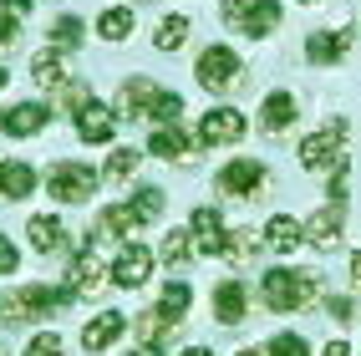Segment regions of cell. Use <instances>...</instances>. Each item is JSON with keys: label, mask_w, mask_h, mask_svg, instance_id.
Returning a JSON list of instances; mask_svg holds the SVG:
<instances>
[{"label": "cell", "mask_w": 361, "mask_h": 356, "mask_svg": "<svg viewBox=\"0 0 361 356\" xmlns=\"http://www.w3.org/2000/svg\"><path fill=\"white\" fill-rule=\"evenodd\" d=\"M214 316H219V326H239V321L250 316V285L239 280V275H229V280L214 285Z\"/></svg>", "instance_id": "2e32d148"}, {"label": "cell", "mask_w": 361, "mask_h": 356, "mask_svg": "<svg viewBox=\"0 0 361 356\" xmlns=\"http://www.w3.org/2000/svg\"><path fill=\"white\" fill-rule=\"evenodd\" d=\"M148 153H153V158H163V163H188V158H194V137H188L178 123L153 128V137H148Z\"/></svg>", "instance_id": "cb8c5ba5"}, {"label": "cell", "mask_w": 361, "mask_h": 356, "mask_svg": "<svg viewBox=\"0 0 361 356\" xmlns=\"http://www.w3.org/2000/svg\"><path fill=\"white\" fill-rule=\"evenodd\" d=\"M128 356H163V351H158V346H133Z\"/></svg>", "instance_id": "bcb514c9"}, {"label": "cell", "mask_w": 361, "mask_h": 356, "mask_svg": "<svg viewBox=\"0 0 361 356\" xmlns=\"http://www.w3.org/2000/svg\"><path fill=\"white\" fill-rule=\"evenodd\" d=\"M214 194L239 199V204H255L270 194V168L259 158H229L219 173H214Z\"/></svg>", "instance_id": "3957f363"}, {"label": "cell", "mask_w": 361, "mask_h": 356, "mask_svg": "<svg viewBox=\"0 0 361 356\" xmlns=\"http://www.w3.org/2000/svg\"><path fill=\"white\" fill-rule=\"evenodd\" d=\"M61 290H66V300H82V295H97V290H102V265H97V254H92V250H77V254H71Z\"/></svg>", "instance_id": "9a60e30c"}, {"label": "cell", "mask_w": 361, "mask_h": 356, "mask_svg": "<svg viewBox=\"0 0 361 356\" xmlns=\"http://www.w3.org/2000/svg\"><path fill=\"white\" fill-rule=\"evenodd\" d=\"M250 128V117L239 112V107H209L199 117V142L204 148H229V142H239Z\"/></svg>", "instance_id": "52a82bcc"}, {"label": "cell", "mask_w": 361, "mask_h": 356, "mask_svg": "<svg viewBox=\"0 0 361 356\" xmlns=\"http://www.w3.org/2000/svg\"><path fill=\"white\" fill-rule=\"evenodd\" d=\"M16 36H20V20H11L6 11H0V51H11V46H16Z\"/></svg>", "instance_id": "b9f144b4"}, {"label": "cell", "mask_w": 361, "mask_h": 356, "mask_svg": "<svg viewBox=\"0 0 361 356\" xmlns=\"http://www.w3.org/2000/svg\"><path fill=\"white\" fill-rule=\"evenodd\" d=\"M128 326H133V336H137V346H168V341H173V331H178V321L173 316H163L158 311V305H153V311H137V316H128Z\"/></svg>", "instance_id": "44dd1931"}, {"label": "cell", "mask_w": 361, "mask_h": 356, "mask_svg": "<svg viewBox=\"0 0 361 356\" xmlns=\"http://www.w3.org/2000/svg\"><path fill=\"white\" fill-rule=\"evenodd\" d=\"M0 11H6L11 20H26L31 16V0H0Z\"/></svg>", "instance_id": "7bdbcfd3"}, {"label": "cell", "mask_w": 361, "mask_h": 356, "mask_svg": "<svg viewBox=\"0 0 361 356\" xmlns=\"http://www.w3.org/2000/svg\"><path fill=\"white\" fill-rule=\"evenodd\" d=\"M316 295H321V270H285V265H275V270L259 275V300L270 305L275 316H295L300 305H310Z\"/></svg>", "instance_id": "6da1fadb"}, {"label": "cell", "mask_w": 361, "mask_h": 356, "mask_svg": "<svg viewBox=\"0 0 361 356\" xmlns=\"http://www.w3.org/2000/svg\"><path fill=\"white\" fill-rule=\"evenodd\" d=\"M250 11H255V0H219V20H224L229 31L245 26V16H250Z\"/></svg>", "instance_id": "74e56055"}, {"label": "cell", "mask_w": 361, "mask_h": 356, "mask_svg": "<svg viewBox=\"0 0 361 356\" xmlns=\"http://www.w3.org/2000/svg\"><path fill=\"white\" fill-rule=\"evenodd\" d=\"M148 117H153L158 128H168V123H178V117H183V97H178V92H168V87H163V97L153 102V112H148Z\"/></svg>", "instance_id": "d590c367"}, {"label": "cell", "mask_w": 361, "mask_h": 356, "mask_svg": "<svg viewBox=\"0 0 361 356\" xmlns=\"http://www.w3.org/2000/svg\"><path fill=\"white\" fill-rule=\"evenodd\" d=\"M71 128H77V137L92 142V148H107V142L117 137V112L92 97V102H82L77 112H71Z\"/></svg>", "instance_id": "ba28073f"}, {"label": "cell", "mask_w": 361, "mask_h": 356, "mask_svg": "<svg viewBox=\"0 0 361 356\" xmlns=\"http://www.w3.org/2000/svg\"><path fill=\"white\" fill-rule=\"evenodd\" d=\"M137 163H142V153H137V148H112V153H107V163H102V178L128 183V178L137 173Z\"/></svg>", "instance_id": "836d02e7"}, {"label": "cell", "mask_w": 361, "mask_h": 356, "mask_svg": "<svg viewBox=\"0 0 361 356\" xmlns=\"http://www.w3.org/2000/svg\"><path fill=\"white\" fill-rule=\"evenodd\" d=\"M26 245L36 254H61L71 245V234H66V224L56 219V214H31L26 219Z\"/></svg>", "instance_id": "e0dca14e"}, {"label": "cell", "mask_w": 361, "mask_h": 356, "mask_svg": "<svg viewBox=\"0 0 361 356\" xmlns=\"http://www.w3.org/2000/svg\"><path fill=\"white\" fill-rule=\"evenodd\" d=\"M36 183H41V173L31 168V163H20V158H0V199H6V204L31 199V194H36Z\"/></svg>", "instance_id": "ffe728a7"}, {"label": "cell", "mask_w": 361, "mask_h": 356, "mask_svg": "<svg viewBox=\"0 0 361 356\" xmlns=\"http://www.w3.org/2000/svg\"><path fill=\"white\" fill-rule=\"evenodd\" d=\"M194 77H199L204 92H234L245 82V56H239L234 46H224V41H209L199 51V61H194Z\"/></svg>", "instance_id": "277c9868"}, {"label": "cell", "mask_w": 361, "mask_h": 356, "mask_svg": "<svg viewBox=\"0 0 361 356\" xmlns=\"http://www.w3.org/2000/svg\"><path fill=\"white\" fill-rule=\"evenodd\" d=\"M194 254H199V245H194V234H188V229H168L163 245H158V259H163V265H188Z\"/></svg>", "instance_id": "1f68e13d"}, {"label": "cell", "mask_w": 361, "mask_h": 356, "mask_svg": "<svg viewBox=\"0 0 361 356\" xmlns=\"http://www.w3.org/2000/svg\"><path fill=\"white\" fill-rule=\"evenodd\" d=\"M128 204H133V214H137L142 224H153V219H163V209H168V194H163L158 183H137Z\"/></svg>", "instance_id": "4dcf8cb0"}, {"label": "cell", "mask_w": 361, "mask_h": 356, "mask_svg": "<svg viewBox=\"0 0 361 356\" xmlns=\"http://www.w3.org/2000/svg\"><path fill=\"white\" fill-rule=\"evenodd\" d=\"M16 270H20V250L0 234V275H16Z\"/></svg>", "instance_id": "60d3db41"}, {"label": "cell", "mask_w": 361, "mask_h": 356, "mask_svg": "<svg viewBox=\"0 0 361 356\" xmlns=\"http://www.w3.org/2000/svg\"><path fill=\"white\" fill-rule=\"evenodd\" d=\"M61 305H71L61 285H16V290L0 300V316H11V321H46L51 311H61Z\"/></svg>", "instance_id": "5b68a950"}, {"label": "cell", "mask_w": 361, "mask_h": 356, "mask_svg": "<svg viewBox=\"0 0 361 356\" xmlns=\"http://www.w3.org/2000/svg\"><path fill=\"white\" fill-rule=\"evenodd\" d=\"M346 123L336 117V123H326L321 133H305L300 137V168L305 173H336V168H346Z\"/></svg>", "instance_id": "7a4b0ae2"}, {"label": "cell", "mask_w": 361, "mask_h": 356, "mask_svg": "<svg viewBox=\"0 0 361 356\" xmlns=\"http://www.w3.org/2000/svg\"><path fill=\"white\" fill-rule=\"evenodd\" d=\"M300 6H321V0H300Z\"/></svg>", "instance_id": "f907efd6"}, {"label": "cell", "mask_w": 361, "mask_h": 356, "mask_svg": "<svg viewBox=\"0 0 361 356\" xmlns=\"http://www.w3.org/2000/svg\"><path fill=\"white\" fill-rule=\"evenodd\" d=\"M224 214L214 209V204H199L194 214H188V234H194V245H199V254H219V245H224Z\"/></svg>", "instance_id": "d6986e66"}, {"label": "cell", "mask_w": 361, "mask_h": 356, "mask_svg": "<svg viewBox=\"0 0 361 356\" xmlns=\"http://www.w3.org/2000/svg\"><path fill=\"white\" fill-rule=\"evenodd\" d=\"M46 128H51V107H41V102H11L0 112V133L6 137H36Z\"/></svg>", "instance_id": "5bb4252c"}, {"label": "cell", "mask_w": 361, "mask_h": 356, "mask_svg": "<svg viewBox=\"0 0 361 356\" xmlns=\"http://www.w3.org/2000/svg\"><path fill=\"white\" fill-rule=\"evenodd\" d=\"M351 31L346 26H321V31H310L305 36V61L310 66H341L351 56Z\"/></svg>", "instance_id": "9c48e42d"}, {"label": "cell", "mask_w": 361, "mask_h": 356, "mask_svg": "<svg viewBox=\"0 0 361 356\" xmlns=\"http://www.w3.org/2000/svg\"><path fill=\"white\" fill-rule=\"evenodd\" d=\"M280 20H285V6H280V0H255V11L245 16L239 36H255V41H264V36H275V31H280Z\"/></svg>", "instance_id": "4316f807"}, {"label": "cell", "mask_w": 361, "mask_h": 356, "mask_svg": "<svg viewBox=\"0 0 361 356\" xmlns=\"http://www.w3.org/2000/svg\"><path fill=\"white\" fill-rule=\"evenodd\" d=\"M142 229V219L133 214V204H107L97 214V224H92V240H133Z\"/></svg>", "instance_id": "7402d4cb"}, {"label": "cell", "mask_w": 361, "mask_h": 356, "mask_svg": "<svg viewBox=\"0 0 361 356\" xmlns=\"http://www.w3.org/2000/svg\"><path fill=\"white\" fill-rule=\"evenodd\" d=\"M148 275H153V250L137 245V240H128L123 250H117V259H112V285L137 290V285H148Z\"/></svg>", "instance_id": "8fae6325"}, {"label": "cell", "mask_w": 361, "mask_h": 356, "mask_svg": "<svg viewBox=\"0 0 361 356\" xmlns=\"http://www.w3.org/2000/svg\"><path fill=\"white\" fill-rule=\"evenodd\" d=\"M87 41V26H82V20L77 16H56L51 20V31H46V46H51V51H77V46Z\"/></svg>", "instance_id": "f1b7e54d"}, {"label": "cell", "mask_w": 361, "mask_h": 356, "mask_svg": "<svg viewBox=\"0 0 361 356\" xmlns=\"http://www.w3.org/2000/svg\"><path fill=\"white\" fill-rule=\"evenodd\" d=\"M183 356H214L209 346H183Z\"/></svg>", "instance_id": "7dc6e473"}, {"label": "cell", "mask_w": 361, "mask_h": 356, "mask_svg": "<svg viewBox=\"0 0 361 356\" xmlns=\"http://www.w3.org/2000/svg\"><path fill=\"white\" fill-rule=\"evenodd\" d=\"M31 77H36V87H46V92H61V87L71 82V66H66V56H61V51L41 46V51L31 56Z\"/></svg>", "instance_id": "d4e9b609"}, {"label": "cell", "mask_w": 361, "mask_h": 356, "mask_svg": "<svg viewBox=\"0 0 361 356\" xmlns=\"http://www.w3.org/2000/svg\"><path fill=\"white\" fill-rule=\"evenodd\" d=\"M6 82H11V71H6V66H0V87H6Z\"/></svg>", "instance_id": "681fc988"}, {"label": "cell", "mask_w": 361, "mask_h": 356, "mask_svg": "<svg viewBox=\"0 0 361 356\" xmlns=\"http://www.w3.org/2000/svg\"><path fill=\"white\" fill-rule=\"evenodd\" d=\"M46 194L56 204H87L97 194V173H92L87 163H77V158H61V163L46 168Z\"/></svg>", "instance_id": "8992f818"}, {"label": "cell", "mask_w": 361, "mask_h": 356, "mask_svg": "<svg viewBox=\"0 0 361 356\" xmlns=\"http://www.w3.org/2000/svg\"><path fill=\"white\" fill-rule=\"evenodd\" d=\"M66 341H61V331H36V336L26 341V356H61Z\"/></svg>", "instance_id": "8d00e7d4"}, {"label": "cell", "mask_w": 361, "mask_h": 356, "mask_svg": "<svg viewBox=\"0 0 361 356\" xmlns=\"http://www.w3.org/2000/svg\"><path fill=\"white\" fill-rule=\"evenodd\" d=\"M351 290H356V295H361V250H356V254H351Z\"/></svg>", "instance_id": "ee69618b"}, {"label": "cell", "mask_w": 361, "mask_h": 356, "mask_svg": "<svg viewBox=\"0 0 361 356\" xmlns=\"http://www.w3.org/2000/svg\"><path fill=\"white\" fill-rule=\"evenodd\" d=\"M158 97H163V87L153 77H128L123 87H117V97H112V112L117 117H148Z\"/></svg>", "instance_id": "4fadbf2b"}, {"label": "cell", "mask_w": 361, "mask_h": 356, "mask_svg": "<svg viewBox=\"0 0 361 356\" xmlns=\"http://www.w3.org/2000/svg\"><path fill=\"white\" fill-rule=\"evenodd\" d=\"M321 305H326V316H331V321H341V326H346V321H356V305H351V295H326Z\"/></svg>", "instance_id": "ab89813d"}, {"label": "cell", "mask_w": 361, "mask_h": 356, "mask_svg": "<svg viewBox=\"0 0 361 356\" xmlns=\"http://www.w3.org/2000/svg\"><path fill=\"white\" fill-rule=\"evenodd\" d=\"M259 234H264V250H275V254H295L305 245V224L295 219V214H270V224H264Z\"/></svg>", "instance_id": "603a6c76"}, {"label": "cell", "mask_w": 361, "mask_h": 356, "mask_svg": "<svg viewBox=\"0 0 361 356\" xmlns=\"http://www.w3.org/2000/svg\"><path fill=\"white\" fill-rule=\"evenodd\" d=\"M264 351L270 356H310V341L300 336V331H275V336L264 341Z\"/></svg>", "instance_id": "e575fe53"}, {"label": "cell", "mask_w": 361, "mask_h": 356, "mask_svg": "<svg viewBox=\"0 0 361 356\" xmlns=\"http://www.w3.org/2000/svg\"><path fill=\"white\" fill-rule=\"evenodd\" d=\"M123 331H128V316H123V311L92 316V321L82 326V351H87V356H102L112 341H123Z\"/></svg>", "instance_id": "ac0fdd59"}, {"label": "cell", "mask_w": 361, "mask_h": 356, "mask_svg": "<svg viewBox=\"0 0 361 356\" xmlns=\"http://www.w3.org/2000/svg\"><path fill=\"white\" fill-rule=\"evenodd\" d=\"M321 356H351V346H346V341H326V351H321Z\"/></svg>", "instance_id": "f6af8a7d"}, {"label": "cell", "mask_w": 361, "mask_h": 356, "mask_svg": "<svg viewBox=\"0 0 361 356\" xmlns=\"http://www.w3.org/2000/svg\"><path fill=\"white\" fill-rule=\"evenodd\" d=\"M92 31L117 46V41H128V36L137 31V16H133V6H107V11L97 16V26H92Z\"/></svg>", "instance_id": "83f0119b"}, {"label": "cell", "mask_w": 361, "mask_h": 356, "mask_svg": "<svg viewBox=\"0 0 361 356\" xmlns=\"http://www.w3.org/2000/svg\"><path fill=\"white\" fill-rule=\"evenodd\" d=\"M341 234H346V204H336V199L305 219V245H316V250H336Z\"/></svg>", "instance_id": "7c38bea8"}, {"label": "cell", "mask_w": 361, "mask_h": 356, "mask_svg": "<svg viewBox=\"0 0 361 356\" xmlns=\"http://www.w3.org/2000/svg\"><path fill=\"white\" fill-rule=\"evenodd\" d=\"M82 102H92V87H82V82H66L56 92V107H66V112H77Z\"/></svg>", "instance_id": "f35d334b"}, {"label": "cell", "mask_w": 361, "mask_h": 356, "mask_svg": "<svg viewBox=\"0 0 361 356\" xmlns=\"http://www.w3.org/2000/svg\"><path fill=\"white\" fill-rule=\"evenodd\" d=\"M259 250H264V240L255 229H224V245H219V254L229 259L234 270H245L250 259H259Z\"/></svg>", "instance_id": "484cf974"}, {"label": "cell", "mask_w": 361, "mask_h": 356, "mask_svg": "<svg viewBox=\"0 0 361 356\" xmlns=\"http://www.w3.org/2000/svg\"><path fill=\"white\" fill-rule=\"evenodd\" d=\"M234 356H270L264 346H245V351H234Z\"/></svg>", "instance_id": "c3c4849f"}, {"label": "cell", "mask_w": 361, "mask_h": 356, "mask_svg": "<svg viewBox=\"0 0 361 356\" xmlns=\"http://www.w3.org/2000/svg\"><path fill=\"white\" fill-rule=\"evenodd\" d=\"M188 305H194V290H188V280H168L163 290H158V311H163V316L183 321V316H188Z\"/></svg>", "instance_id": "d6a6232c"}, {"label": "cell", "mask_w": 361, "mask_h": 356, "mask_svg": "<svg viewBox=\"0 0 361 356\" xmlns=\"http://www.w3.org/2000/svg\"><path fill=\"white\" fill-rule=\"evenodd\" d=\"M295 123H300V97H295V92H285V87L264 92V102H259V133L285 137Z\"/></svg>", "instance_id": "30bf717a"}, {"label": "cell", "mask_w": 361, "mask_h": 356, "mask_svg": "<svg viewBox=\"0 0 361 356\" xmlns=\"http://www.w3.org/2000/svg\"><path fill=\"white\" fill-rule=\"evenodd\" d=\"M188 31H194V26H188V16H163L158 31H153V46L173 56V51H183V46H188Z\"/></svg>", "instance_id": "f546056e"}]
</instances>
